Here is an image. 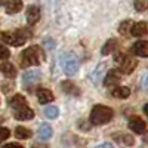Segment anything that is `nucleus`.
Instances as JSON below:
<instances>
[{
	"label": "nucleus",
	"instance_id": "obj_8",
	"mask_svg": "<svg viewBox=\"0 0 148 148\" xmlns=\"http://www.w3.org/2000/svg\"><path fill=\"white\" fill-rule=\"evenodd\" d=\"M130 52L136 56H142V58H147L148 56V42L145 40H138L135 42L133 46L130 47Z\"/></svg>",
	"mask_w": 148,
	"mask_h": 148
},
{
	"label": "nucleus",
	"instance_id": "obj_10",
	"mask_svg": "<svg viewBox=\"0 0 148 148\" xmlns=\"http://www.w3.org/2000/svg\"><path fill=\"white\" fill-rule=\"evenodd\" d=\"M36 95H37V99H39L40 104H47V102H52L55 99L53 93L46 88H39L37 92H36Z\"/></svg>",
	"mask_w": 148,
	"mask_h": 148
},
{
	"label": "nucleus",
	"instance_id": "obj_3",
	"mask_svg": "<svg viewBox=\"0 0 148 148\" xmlns=\"http://www.w3.org/2000/svg\"><path fill=\"white\" fill-rule=\"evenodd\" d=\"M113 119V110L105 105H95L90 113V123L95 126H101Z\"/></svg>",
	"mask_w": 148,
	"mask_h": 148
},
{
	"label": "nucleus",
	"instance_id": "obj_16",
	"mask_svg": "<svg viewBox=\"0 0 148 148\" xmlns=\"http://www.w3.org/2000/svg\"><path fill=\"white\" fill-rule=\"evenodd\" d=\"M147 33H148V28H147L145 22H135L133 27H132V31H130V34L135 36V37H142Z\"/></svg>",
	"mask_w": 148,
	"mask_h": 148
},
{
	"label": "nucleus",
	"instance_id": "obj_27",
	"mask_svg": "<svg viewBox=\"0 0 148 148\" xmlns=\"http://www.w3.org/2000/svg\"><path fill=\"white\" fill-rule=\"evenodd\" d=\"M9 135H10L9 129H6V127H0V142L6 141V139L9 138Z\"/></svg>",
	"mask_w": 148,
	"mask_h": 148
},
{
	"label": "nucleus",
	"instance_id": "obj_33",
	"mask_svg": "<svg viewBox=\"0 0 148 148\" xmlns=\"http://www.w3.org/2000/svg\"><path fill=\"white\" fill-rule=\"evenodd\" d=\"M0 123H3V117H0Z\"/></svg>",
	"mask_w": 148,
	"mask_h": 148
},
{
	"label": "nucleus",
	"instance_id": "obj_32",
	"mask_svg": "<svg viewBox=\"0 0 148 148\" xmlns=\"http://www.w3.org/2000/svg\"><path fill=\"white\" fill-rule=\"evenodd\" d=\"M144 111H145V114H147V116H148V104H147V105H145V107H144Z\"/></svg>",
	"mask_w": 148,
	"mask_h": 148
},
{
	"label": "nucleus",
	"instance_id": "obj_20",
	"mask_svg": "<svg viewBox=\"0 0 148 148\" xmlns=\"http://www.w3.org/2000/svg\"><path fill=\"white\" fill-rule=\"evenodd\" d=\"M111 95H113L114 98H127L130 95V89L126 88V86H117V88L111 89Z\"/></svg>",
	"mask_w": 148,
	"mask_h": 148
},
{
	"label": "nucleus",
	"instance_id": "obj_6",
	"mask_svg": "<svg viewBox=\"0 0 148 148\" xmlns=\"http://www.w3.org/2000/svg\"><path fill=\"white\" fill-rule=\"evenodd\" d=\"M121 80V76H120V71L119 70H110L107 74H105V79H104V84L107 88H117L119 83Z\"/></svg>",
	"mask_w": 148,
	"mask_h": 148
},
{
	"label": "nucleus",
	"instance_id": "obj_23",
	"mask_svg": "<svg viewBox=\"0 0 148 148\" xmlns=\"http://www.w3.org/2000/svg\"><path fill=\"white\" fill-rule=\"evenodd\" d=\"M132 27H133V22H132V21H125V22L120 24L119 31H120V34H123V36H129L130 31H132Z\"/></svg>",
	"mask_w": 148,
	"mask_h": 148
},
{
	"label": "nucleus",
	"instance_id": "obj_31",
	"mask_svg": "<svg viewBox=\"0 0 148 148\" xmlns=\"http://www.w3.org/2000/svg\"><path fill=\"white\" fill-rule=\"evenodd\" d=\"M31 148H49L47 145H43V144H36V145H33Z\"/></svg>",
	"mask_w": 148,
	"mask_h": 148
},
{
	"label": "nucleus",
	"instance_id": "obj_5",
	"mask_svg": "<svg viewBox=\"0 0 148 148\" xmlns=\"http://www.w3.org/2000/svg\"><path fill=\"white\" fill-rule=\"evenodd\" d=\"M61 64H62V70L65 71L67 76H74L77 71H79V59L71 55V53H67L61 58Z\"/></svg>",
	"mask_w": 148,
	"mask_h": 148
},
{
	"label": "nucleus",
	"instance_id": "obj_12",
	"mask_svg": "<svg viewBox=\"0 0 148 148\" xmlns=\"http://www.w3.org/2000/svg\"><path fill=\"white\" fill-rule=\"evenodd\" d=\"M42 77V73L39 70H33V71H28L24 74V79H22V83L25 84V86H31L34 84L36 82H39Z\"/></svg>",
	"mask_w": 148,
	"mask_h": 148
},
{
	"label": "nucleus",
	"instance_id": "obj_26",
	"mask_svg": "<svg viewBox=\"0 0 148 148\" xmlns=\"http://www.w3.org/2000/svg\"><path fill=\"white\" fill-rule=\"evenodd\" d=\"M9 55H10L9 49H8V47H5L3 45H0V61H2V59H8V58H9Z\"/></svg>",
	"mask_w": 148,
	"mask_h": 148
},
{
	"label": "nucleus",
	"instance_id": "obj_19",
	"mask_svg": "<svg viewBox=\"0 0 148 148\" xmlns=\"http://www.w3.org/2000/svg\"><path fill=\"white\" fill-rule=\"evenodd\" d=\"M0 73H3L8 79H14L16 76V68L9 62H5V64H0Z\"/></svg>",
	"mask_w": 148,
	"mask_h": 148
},
{
	"label": "nucleus",
	"instance_id": "obj_17",
	"mask_svg": "<svg viewBox=\"0 0 148 148\" xmlns=\"http://www.w3.org/2000/svg\"><path fill=\"white\" fill-rule=\"evenodd\" d=\"M114 139H116L119 144L126 145V147H130V145L135 144L133 136H130V135H127V133H116V135H114Z\"/></svg>",
	"mask_w": 148,
	"mask_h": 148
},
{
	"label": "nucleus",
	"instance_id": "obj_18",
	"mask_svg": "<svg viewBox=\"0 0 148 148\" xmlns=\"http://www.w3.org/2000/svg\"><path fill=\"white\" fill-rule=\"evenodd\" d=\"M117 47H119V43L116 39H111V40H107V43L102 46V51L101 53L102 55H110V53H114L117 51Z\"/></svg>",
	"mask_w": 148,
	"mask_h": 148
},
{
	"label": "nucleus",
	"instance_id": "obj_7",
	"mask_svg": "<svg viewBox=\"0 0 148 148\" xmlns=\"http://www.w3.org/2000/svg\"><path fill=\"white\" fill-rule=\"evenodd\" d=\"M0 6H3L8 14H18L22 9V0H0Z\"/></svg>",
	"mask_w": 148,
	"mask_h": 148
},
{
	"label": "nucleus",
	"instance_id": "obj_22",
	"mask_svg": "<svg viewBox=\"0 0 148 148\" xmlns=\"http://www.w3.org/2000/svg\"><path fill=\"white\" fill-rule=\"evenodd\" d=\"M31 135H33V132H31L30 129H27V127L18 126V127L15 129V136H16L18 139H28V138H31Z\"/></svg>",
	"mask_w": 148,
	"mask_h": 148
},
{
	"label": "nucleus",
	"instance_id": "obj_11",
	"mask_svg": "<svg viewBox=\"0 0 148 148\" xmlns=\"http://www.w3.org/2000/svg\"><path fill=\"white\" fill-rule=\"evenodd\" d=\"M129 127L132 132L135 133H144L147 130V126H145V121L139 117H132L129 120Z\"/></svg>",
	"mask_w": 148,
	"mask_h": 148
},
{
	"label": "nucleus",
	"instance_id": "obj_9",
	"mask_svg": "<svg viewBox=\"0 0 148 148\" xmlns=\"http://www.w3.org/2000/svg\"><path fill=\"white\" fill-rule=\"evenodd\" d=\"M40 15H42V12H40L39 6H30L27 9V22H28V25H36L40 19Z\"/></svg>",
	"mask_w": 148,
	"mask_h": 148
},
{
	"label": "nucleus",
	"instance_id": "obj_21",
	"mask_svg": "<svg viewBox=\"0 0 148 148\" xmlns=\"http://www.w3.org/2000/svg\"><path fill=\"white\" fill-rule=\"evenodd\" d=\"M39 135H40V138H42L43 141H46V139H51V138H52L53 130H52V127L49 126V125H46V123H42L40 127H39Z\"/></svg>",
	"mask_w": 148,
	"mask_h": 148
},
{
	"label": "nucleus",
	"instance_id": "obj_14",
	"mask_svg": "<svg viewBox=\"0 0 148 148\" xmlns=\"http://www.w3.org/2000/svg\"><path fill=\"white\" fill-rule=\"evenodd\" d=\"M14 117H15L16 120H21V121H24V120H31V119L34 117V111H33L30 107H27V108H22V110L15 111Z\"/></svg>",
	"mask_w": 148,
	"mask_h": 148
},
{
	"label": "nucleus",
	"instance_id": "obj_29",
	"mask_svg": "<svg viewBox=\"0 0 148 148\" xmlns=\"http://www.w3.org/2000/svg\"><path fill=\"white\" fill-rule=\"evenodd\" d=\"M2 148H24V147L19 145V144H6V145H3Z\"/></svg>",
	"mask_w": 148,
	"mask_h": 148
},
{
	"label": "nucleus",
	"instance_id": "obj_28",
	"mask_svg": "<svg viewBox=\"0 0 148 148\" xmlns=\"http://www.w3.org/2000/svg\"><path fill=\"white\" fill-rule=\"evenodd\" d=\"M141 84H142V89L148 90V76H144V77H142V82H141Z\"/></svg>",
	"mask_w": 148,
	"mask_h": 148
},
{
	"label": "nucleus",
	"instance_id": "obj_4",
	"mask_svg": "<svg viewBox=\"0 0 148 148\" xmlns=\"http://www.w3.org/2000/svg\"><path fill=\"white\" fill-rule=\"evenodd\" d=\"M114 61H116V64L119 65V70L121 73H125V74H130L135 68H136V65H138L136 59H133L132 56H129L126 53H121V52L116 53Z\"/></svg>",
	"mask_w": 148,
	"mask_h": 148
},
{
	"label": "nucleus",
	"instance_id": "obj_24",
	"mask_svg": "<svg viewBox=\"0 0 148 148\" xmlns=\"http://www.w3.org/2000/svg\"><path fill=\"white\" fill-rule=\"evenodd\" d=\"M133 6L138 12H145L148 9V0H133Z\"/></svg>",
	"mask_w": 148,
	"mask_h": 148
},
{
	"label": "nucleus",
	"instance_id": "obj_13",
	"mask_svg": "<svg viewBox=\"0 0 148 148\" xmlns=\"http://www.w3.org/2000/svg\"><path fill=\"white\" fill-rule=\"evenodd\" d=\"M9 105L14 108L15 111L28 107V105H27V101H25V98H24L22 95H15V96H12L10 99H9Z\"/></svg>",
	"mask_w": 148,
	"mask_h": 148
},
{
	"label": "nucleus",
	"instance_id": "obj_15",
	"mask_svg": "<svg viewBox=\"0 0 148 148\" xmlns=\"http://www.w3.org/2000/svg\"><path fill=\"white\" fill-rule=\"evenodd\" d=\"M61 88H62V90L65 93H68V95H73V96H79L80 95V89L73 82H70V80L61 83Z\"/></svg>",
	"mask_w": 148,
	"mask_h": 148
},
{
	"label": "nucleus",
	"instance_id": "obj_2",
	"mask_svg": "<svg viewBox=\"0 0 148 148\" xmlns=\"http://www.w3.org/2000/svg\"><path fill=\"white\" fill-rule=\"evenodd\" d=\"M45 59V53L40 46H30L21 55V65L22 67H31V65H39Z\"/></svg>",
	"mask_w": 148,
	"mask_h": 148
},
{
	"label": "nucleus",
	"instance_id": "obj_30",
	"mask_svg": "<svg viewBox=\"0 0 148 148\" xmlns=\"http://www.w3.org/2000/svg\"><path fill=\"white\" fill-rule=\"evenodd\" d=\"M95 148H114L111 144H108V142H104V144H101V145H98V147H95Z\"/></svg>",
	"mask_w": 148,
	"mask_h": 148
},
{
	"label": "nucleus",
	"instance_id": "obj_1",
	"mask_svg": "<svg viewBox=\"0 0 148 148\" xmlns=\"http://www.w3.org/2000/svg\"><path fill=\"white\" fill-rule=\"evenodd\" d=\"M31 39V33L28 30H15V31H3L0 33V42L8 43L10 46H22L27 40Z\"/></svg>",
	"mask_w": 148,
	"mask_h": 148
},
{
	"label": "nucleus",
	"instance_id": "obj_25",
	"mask_svg": "<svg viewBox=\"0 0 148 148\" xmlns=\"http://www.w3.org/2000/svg\"><path fill=\"white\" fill-rule=\"evenodd\" d=\"M58 114H59V110H58L56 107H53V105L47 107V108L45 110V116H46L47 119H56Z\"/></svg>",
	"mask_w": 148,
	"mask_h": 148
}]
</instances>
